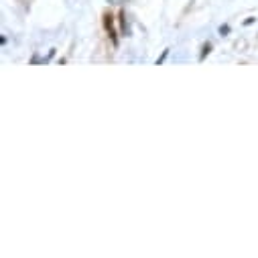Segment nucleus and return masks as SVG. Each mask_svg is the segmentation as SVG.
<instances>
[{"label": "nucleus", "mask_w": 258, "mask_h": 258, "mask_svg": "<svg viewBox=\"0 0 258 258\" xmlns=\"http://www.w3.org/2000/svg\"><path fill=\"white\" fill-rule=\"evenodd\" d=\"M104 27H106V31L110 33L112 41L116 43L118 39H116V31H114V19H112V15H110V13H104Z\"/></svg>", "instance_id": "nucleus-1"}, {"label": "nucleus", "mask_w": 258, "mask_h": 258, "mask_svg": "<svg viewBox=\"0 0 258 258\" xmlns=\"http://www.w3.org/2000/svg\"><path fill=\"white\" fill-rule=\"evenodd\" d=\"M120 19H122V33H126V13L124 11L120 13Z\"/></svg>", "instance_id": "nucleus-2"}, {"label": "nucleus", "mask_w": 258, "mask_h": 258, "mask_svg": "<svg viewBox=\"0 0 258 258\" xmlns=\"http://www.w3.org/2000/svg\"><path fill=\"white\" fill-rule=\"evenodd\" d=\"M210 49H212V45H210V43H208V45H204V53H202V57H200L202 61H204V57H206V53H210Z\"/></svg>", "instance_id": "nucleus-3"}]
</instances>
